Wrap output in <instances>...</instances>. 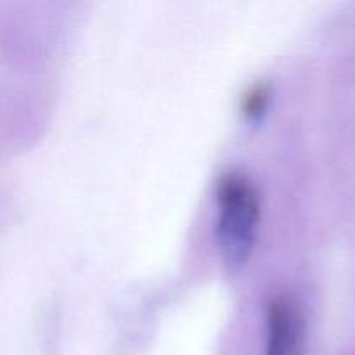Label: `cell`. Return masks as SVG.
Here are the masks:
<instances>
[{
    "label": "cell",
    "mask_w": 355,
    "mask_h": 355,
    "mask_svg": "<svg viewBox=\"0 0 355 355\" xmlns=\"http://www.w3.org/2000/svg\"><path fill=\"white\" fill-rule=\"evenodd\" d=\"M266 355H305L304 318L288 295H274L267 302Z\"/></svg>",
    "instance_id": "cell-2"
},
{
    "label": "cell",
    "mask_w": 355,
    "mask_h": 355,
    "mask_svg": "<svg viewBox=\"0 0 355 355\" xmlns=\"http://www.w3.org/2000/svg\"><path fill=\"white\" fill-rule=\"evenodd\" d=\"M260 215V196L252 179L241 172L224 173L217 186L215 239L229 270H239L252 259L259 239Z\"/></svg>",
    "instance_id": "cell-1"
},
{
    "label": "cell",
    "mask_w": 355,
    "mask_h": 355,
    "mask_svg": "<svg viewBox=\"0 0 355 355\" xmlns=\"http://www.w3.org/2000/svg\"><path fill=\"white\" fill-rule=\"evenodd\" d=\"M270 101V87L267 83L259 82L250 87L243 96L241 110L248 118H259L266 113Z\"/></svg>",
    "instance_id": "cell-3"
}]
</instances>
